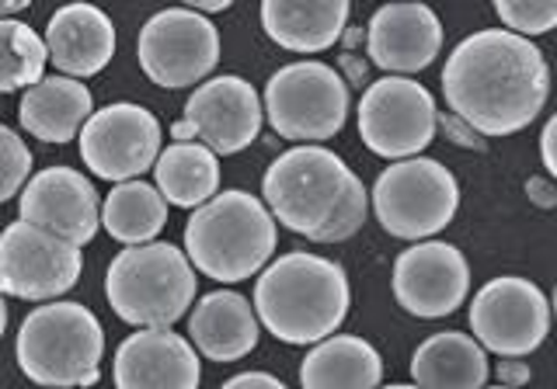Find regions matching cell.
Segmentation results:
<instances>
[{
  "label": "cell",
  "mask_w": 557,
  "mask_h": 389,
  "mask_svg": "<svg viewBox=\"0 0 557 389\" xmlns=\"http://www.w3.org/2000/svg\"><path fill=\"white\" fill-rule=\"evenodd\" d=\"M495 376H498V386H509V389H527L530 379H533V368L522 362V359H502L495 365Z\"/></svg>",
  "instance_id": "31"
},
{
  "label": "cell",
  "mask_w": 557,
  "mask_h": 389,
  "mask_svg": "<svg viewBox=\"0 0 557 389\" xmlns=\"http://www.w3.org/2000/svg\"><path fill=\"white\" fill-rule=\"evenodd\" d=\"M185 8H191L196 14L209 17V14H220V11H231V0H188Z\"/></svg>",
  "instance_id": "36"
},
{
  "label": "cell",
  "mask_w": 557,
  "mask_h": 389,
  "mask_svg": "<svg viewBox=\"0 0 557 389\" xmlns=\"http://www.w3.org/2000/svg\"><path fill=\"white\" fill-rule=\"evenodd\" d=\"M84 167L101 181H136L153 171L164 150V129L150 109L136 101H112L95 109L77 136Z\"/></svg>",
  "instance_id": "13"
},
{
  "label": "cell",
  "mask_w": 557,
  "mask_h": 389,
  "mask_svg": "<svg viewBox=\"0 0 557 389\" xmlns=\"http://www.w3.org/2000/svg\"><path fill=\"white\" fill-rule=\"evenodd\" d=\"M136 60L147 80L164 91L199 87L220 63V32L191 8H164L139 28Z\"/></svg>",
  "instance_id": "10"
},
{
  "label": "cell",
  "mask_w": 557,
  "mask_h": 389,
  "mask_svg": "<svg viewBox=\"0 0 557 389\" xmlns=\"http://www.w3.org/2000/svg\"><path fill=\"white\" fill-rule=\"evenodd\" d=\"M370 205L394 240H435L460 212V181L435 156H411L380 171Z\"/></svg>",
  "instance_id": "8"
},
{
  "label": "cell",
  "mask_w": 557,
  "mask_h": 389,
  "mask_svg": "<svg viewBox=\"0 0 557 389\" xmlns=\"http://www.w3.org/2000/svg\"><path fill=\"white\" fill-rule=\"evenodd\" d=\"M484 389H509V386H484Z\"/></svg>",
  "instance_id": "41"
},
{
  "label": "cell",
  "mask_w": 557,
  "mask_h": 389,
  "mask_svg": "<svg viewBox=\"0 0 557 389\" xmlns=\"http://www.w3.org/2000/svg\"><path fill=\"white\" fill-rule=\"evenodd\" d=\"M17 219L74 247H87L101 229V199L87 174L66 164L35 171L17 195Z\"/></svg>",
  "instance_id": "16"
},
{
  "label": "cell",
  "mask_w": 557,
  "mask_h": 389,
  "mask_svg": "<svg viewBox=\"0 0 557 389\" xmlns=\"http://www.w3.org/2000/svg\"><path fill=\"white\" fill-rule=\"evenodd\" d=\"M443 98L484 139L533 126L550 98L544 49L505 28H481L453 46L443 66Z\"/></svg>",
  "instance_id": "1"
},
{
  "label": "cell",
  "mask_w": 557,
  "mask_h": 389,
  "mask_svg": "<svg viewBox=\"0 0 557 389\" xmlns=\"http://www.w3.org/2000/svg\"><path fill=\"white\" fill-rule=\"evenodd\" d=\"M397 306L418 321L453 316L470 296V264L457 243L422 240L400 251L391 272Z\"/></svg>",
  "instance_id": "15"
},
{
  "label": "cell",
  "mask_w": 557,
  "mask_h": 389,
  "mask_svg": "<svg viewBox=\"0 0 557 389\" xmlns=\"http://www.w3.org/2000/svg\"><path fill=\"white\" fill-rule=\"evenodd\" d=\"M258 17L278 49L318 57L342 42L352 4L348 0H261Z\"/></svg>",
  "instance_id": "21"
},
{
  "label": "cell",
  "mask_w": 557,
  "mask_h": 389,
  "mask_svg": "<svg viewBox=\"0 0 557 389\" xmlns=\"http://www.w3.org/2000/svg\"><path fill=\"white\" fill-rule=\"evenodd\" d=\"M443 52V22L425 4H383L366 25V60L387 77L422 74Z\"/></svg>",
  "instance_id": "17"
},
{
  "label": "cell",
  "mask_w": 557,
  "mask_h": 389,
  "mask_svg": "<svg viewBox=\"0 0 557 389\" xmlns=\"http://www.w3.org/2000/svg\"><path fill=\"white\" fill-rule=\"evenodd\" d=\"M383 359L359 334H331L300 362V389H380Z\"/></svg>",
  "instance_id": "24"
},
{
  "label": "cell",
  "mask_w": 557,
  "mask_h": 389,
  "mask_svg": "<svg viewBox=\"0 0 557 389\" xmlns=\"http://www.w3.org/2000/svg\"><path fill=\"white\" fill-rule=\"evenodd\" d=\"M220 389H289V386L278 376H272V373H237V376L226 379Z\"/></svg>",
  "instance_id": "33"
},
{
  "label": "cell",
  "mask_w": 557,
  "mask_h": 389,
  "mask_svg": "<svg viewBox=\"0 0 557 389\" xmlns=\"http://www.w3.org/2000/svg\"><path fill=\"white\" fill-rule=\"evenodd\" d=\"M380 389H418L414 382H394V386H380Z\"/></svg>",
  "instance_id": "39"
},
{
  "label": "cell",
  "mask_w": 557,
  "mask_h": 389,
  "mask_svg": "<svg viewBox=\"0 0 557 389\" xmlns=\"http://www.w3.org/2000/svg\"><path fill=\"white\" fill-rule=\"evenodd\" d=\"M275 243L278 226L261 195L231 188L191 212L182 251L196 275L220 286H237L269 268Z\"/></svg>",
  "instance_id": "4"
},
{
  "label": "cell",
  "mask_w": 557,
  "mask_h": 389,
  "mask_svg": "<svg viewBox=\"0 0 557 389\" xmlns=\"http://www.w3.org/2000/svg\"><path fill=\"white\" fill-rule=\"evenodd\" d=\"M95 115V98L91 87L74 77H42L35 87L22 95L17 104V122L22 129L42 143H74L81 129L87 126V118Z\"/></svg>",
  "instance_id": "22"
},
{
  "label": "cell",
  "mask_w": 557,
  "mask_h": 389,
  "mask_svg": "<svg viewBox=\"0 0 557 389\" xmlns=\"http://www.w3.org/2000/svg\"><path fill=\"white\" fill-rule=\"evenodd\" d=\"M115 389H199L202 359L174 330H136L115 348Z\"/></svg>",
  "instance_id": "18"
},
{
  "label": "cell",
  "mask_w": 557,
  "mask_h": 389,
  "mask_svg": "<svg viewBox=\"0 0 557 389\" xmlns=\"http://www.w3.org/2000/svg\"><path fill=\"white\" fill-rule=\"evenodd\" d=\"M199 296L196 268L174 243L153 240L119 251L104 272V299L136 330H174Z\"/></svg>",
  "instance_id": "6"
},
{
  "label": "cell",
  "mask_w": 557,
  "mask_h": 389,
  "mask_svg": "<svg viewBox=\"0 0 557 389\" xmlns=\"http://www.w3.org/2000/svg\"><path fill=\"white\" fill-rule=\"evenodd\" d=\"M440 133L449 139V143L453 147H463V150H487V139L484 136H478L474 129H470L467 126V122L463 118H457V115H453V112H440Z\"/></svg>",
  "instance_id": "30"
},
{
  "label": "cell",
  "mask_w": 557,
  "mask_h": 389,
  "mask_svg": "<svg viewBox=\"0 0 557 389\" xmlns=\"http://www.w3.org/2000/svg\"><path fill=\"white\" fill-rule=\"evenodd\" d=\"M46 52L60 77L87 80L98 77L115 57V25L95 4H63L52 11L46 25Z\"/></svg>",
  "instance_id": "19"
},
{
  "label": "cell",
  "mask_w": 557,
  "mask_h": 389,
  "mask_svg": "<svg viewBox=\"0 0 557 389\" xmlns=\"http://www.w3.org/2000/svg\"><path fill=\"white\" fill-rule=\"evenodd\" d=\"M550 316L557 321V286H554V296H550Z\"/></svg>",
  "instance_id": "40"
},
{
  "label": "cell",
  "mask_w": 557,
  "mask_h": 389,
  "mask_svg": "<svg viewBox=\"0 0 557 389\" xmlns=\"http://www.w3.org/2000/svg\"><path fill=\"white\" fill-rule=\"evenodd\" d=\"M470 338L487 355L527 359L550 334V299L536 281L522 275H498L470 299Z\"/></svg>",
  "instance_id": "11"
},
{
  "label": "cell",
  "mask_w": 557,
  "mask_h": 389,
  "mask_svg": "<svg viewBox=\"0 0 557 389\" xmlns=\"http://www.w3.org/2000/svg\"><path fill=\"white\" fill-rule=\"evenodd\" d=\"M411 379L418 389H484L492 379L487 351L463 330H440L411 355Z\"/></svg>",
  "instance_id": "23"
},
{
  "label": "cell",
  "mask_w": 557,
  "mask_h": 389,
  "mask_svg": "<svg viewBox=\"0 0 557 389\" xmlns=\"http://www.w3.org/2000/svg\"><path fill=\"white\" fill-rule=\"evenodd\" d=\"M495 14L505 32L530 42L557 28V0H498Z\"/></svg>",
  "instance_id": "28"
},
{
  "label": "cell",
  "mask_w": 557,
  "mask_h": 389,
  "mask_svg": "<svg viewBox=\"0 0 557 389\" xmlns=\"http://www.w3.org/2000/svg\"><path fill=\"white\" fill-rule=\"evenodd\" d=\"M261 202L275 226L313 243L352 240L370 216L362 178L327 147H289L261 178Z\"/></svg>",
  "instance_id": "2"
},
{
  "label": "cell",
  "mask_w": 557,
  "mask_h": 389,
  "mask_svg": "<svg viewBox=\"0 0 557 389\" xmlns=\"http://www.w3.org/2000/svg\"><path fill=\"white\" fill-rule=\"evenodd\" d=\"M153 188L168 205L196 212L220 195V156L202 143H171L153 164Z\"/></svg>",
  "instance_id": "25"
},
{
  "label": "cell",
  "mask_w": 557,
  "mask_h": 389,
  "mask_svg": "<svg viewBox=\"0 0 557 389\" xmlns=\"http://www.w3.org/2000/svg\"><path fill=\"white\" fill-rule=\"evenodd\" d=\"M22 11H28V0H0V22H11Z\"/></svg>",
  "instance_id": "37"
},
{
  "label": "cell",
  "mask_w": 557,
  "mask_h": 389,
  "mask_svg": "<svg viewBox=\"0 0 557 389\" xmlns=\"http://www.w3.org/2000/svg\"><path fill=\"white\" fill-rule=\"evenodd\" d=\"M251 306L258 324L275 341L313 348L342 330L348 306H352V286L338 261L310 251H289L272 258L269 268L255 278Z\"/></svg>",
  "instance_id": "3"
},
{
  "label": "cell",
  "mask_w": 557,
  "mask_h": 389,
  "mask_svg": "<svg viewBox=\"0 0 557 389\" xmlns=\"http://www.w3.org/2000/svg\"><path fill=\"white\" fill-rule=\"evenodd\" d=\"M540 161L547 167V178L557 185V112L547 118L544 133H540Z\"/></svg>",
  "instance_id": "32"
},
{
  "label": "cell",
  "mask_w": 557,
  "mask_h": 389,
  "mask_svg": "<svg viewBox=\"0 0 557 389\" xmlns=\"http://www.w3.org/2000/svg\"><path fill=\"white\" fill-rule=\"evenodd\" d=\"M168 202L150 181H122L101 202V229L122 247H144L161 237L168 226Z\"/></svg>",
  "instance_id": "26"
},
{
  "label": "cell",
  "mask_w": 557,
  "mask_h": 389,
  "mask_svg": "<svg viewBox=\"0 0 557 389\" xmlns=\"http://www.w3.org/2000/svg\"><path fill=\"white\" fill-rule=\"evenodd\" d=\"M84 251L14 219L0 229V292L22 303H57L81 281Z\"/></svg>",
  "instance_id": "14"
},
{
  "label": "cell",
  "mask_w": 557,
  "mask_h": 389,
  "mask_svg": "<svg viewBox=\"0 0 557 389\" xmlns=\"http://www.w3.org/2000/svg\"><path fill=\"white\" fill-rule=\"evenodd\" d=\"M14 359L39 389H91L101 379L104 327L74 299L42 303L17 327Z\"/></svg>",
  "instance_id": "5"
},
{
  "label": "cell",
  "mask_w": 557,
  "mask_h": 389,
  "mask_svg": "<svg viewBox=\"0 0 557 389\" xmlns=\"http://www.w3.org/2000/svg\"><path fill=\"white\" fill-rule=\"evenodd\" d=\"M527 195H530V202L540 205V209H554L557 205V185L550 178H530Z\"/></svg>",
  "instance_id": "34"
},
{
  "label": "cell",
  "mask_w": 557,
  "mask_h": 389,
  "mask_svg": "<svg viewBox=\"0 0 557 389\" xmlns=\"http://www.w3.org/2000/svg\"><path fill=\"white\" fill-rule=\"evenodd\" d=\"M261 109L275 136L296 147H324L345 129L352 95L335 66L321 60H296L269 77Z\"/></svg>",
  "instance_id": "7"
},
{
  "label": "cell",
  "mask_w": 557,
  "mask_h": 389,
  "mask_svg": "<svg viewBox=\"0 0 557 389\" xmlns=\"http://www.w3.org/2000/svg\"><path fill=\"white\" fill-rule=\"evenodd\" d=\"M32 178V150L11 126L0 122V205L22 195Z\"/></svg>",
  "instance_id": "29"
},
{
  "label": "cell",
  "mask_w": 557,
  "mask_h": 389,
  "mask_svg": "<svg viewBox=\"0 0 557 389\" xmlns=\"http://www.w3.org/2000/svg\"><path fill=\"white\" fill-rule=\"evenodd\" d=\"M342 80L345 84H362L366 80V60L356 57V52H342Z\"/></svg>",
  "instance_id": "35"
},
{
  "label": "cell",
  "mask_w": 557,
  "mask_h": 389,
  "mask_svg": "<svg viewBox=\"0 0 557 389\" xmlns=\"http://www.w3.org/2000/svg\"><path fill=\"white\" fill-rule=\"evenodd\" d=\"M261 126H265V109L258 87L237 74H220L188 95L171 136L174 143H202L216 156H234L255 143Z\"/></svg>",
  "instance_id": "12"
},
{
  "label": "cell",
  "mask_w": 557,
  "mask_h": 389,
  "mask_svg": "<svg viewBox=\"0 0 557 389\" xmlns=\"http://www.w3.org/2000/svg\"><path fill=\"white\" fill-rule=\"evenodd\" d=\"M261 324L248 296L237 289H216L196 299L188 310V344L206 362H240L258 348Z\"/></svg>",
  "instance_id": "20"
},
{
  "label": "cell",
  "mask_w": 557,
  "mask_h": 389,
  "mask_svg": "<svg viewBox=\"0 0 557 389\" xmlns=\"http://www.w3.org/2000/svg\"><path fill=\"white\" fill-rule=\"evenodd\" d=\"M356 126L366 150L397 164L425 156L440 133V109L425 84L411 77H380L366 84L356 109Z\"/></svg>",
  "instance_id": "9"
},
{
  "label": "cell",
  "mask_w": 557,
  "mask_h": 389,
  "mask_svg": "<svg viewBox=\"0 0 557 389\" xmlns=\"http://www.w3.org/2000/svg\"><path fill=\"white\" fill-rule=\"evenodd\" d=\"M4 334H8V296L0 292V341H4Z\"/></svg>",
  "instance_id": "38"
},
{
  "label": "cell",
  "mask_w": 557,
  "mask_h": 389,
  "mask_svg": "<svg viewBox=\"0 0 557 389\" xmlns=\"http://www.w3.org/2000/svg\"><path fill=\"white\" fill-rule=\"evenodd\" d=\"M49 52L42 35L22 17L0 22V95L28 91L46 77Z\"/></svg>",
  "instance_id": "27"
}]
</instances>
